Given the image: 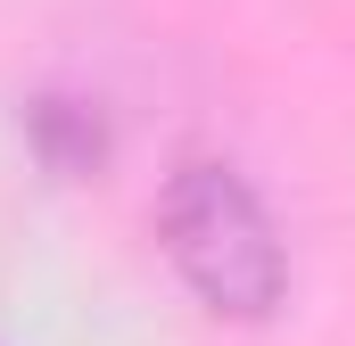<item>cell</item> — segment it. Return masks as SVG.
<instances>
[{
    "instance_id": "obj_1",
    "label": "cell",
    "mask_w": 355,
    "mask_h": 346,
    "mask_svg": "<svg viewBox=\"0 0 355 346\" xmlns=\"http://www.w3.org/2000/svg\"><path fill=\"white\" fill-rule=\"evenodd\" d=\"M157 248L182 289L223 322H272L289 297V248L257 181L223 157H182L157 190Z\"/></svg>"
}]
</instances>
